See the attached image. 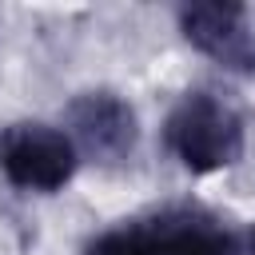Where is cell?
<instances>
[{"label": "cell", "instance_id": "cell-6", "mask_svg": "<svg viewBox=\"0 0 255 255\" xmlns=\"http://www.w3.org/2000/svg\"><path fill=\"white\" fill-rule=\"evenodd\" d=\"M251 255H255V227H251Z\"/></svg>", "mask_w": 255, "mask_h": 255}, {"label": "cell", "instance_id": "cell-3", "mask_svg": "<svg viewBox=\"0 0 255 255\" xmlns=\"http://www.w3.org/2000/svg\"><path fill=\"white\" fill-rule=\"evenodd\" d=\"M80 151L68 131L48 124H12L0 131V171L20 191H60L76 175Z\"/></svg>", "mask_w": 255, "mask_h": 255}, {"label": "cell", "instance_id": "cell-5", "mask_svg": "<svg viewBox=\"0 0 255 255\" xmlns=\"http://www.w3.org/2000/svg\"><path fill=\"white\" fill-rule=\"evenodd\" d=\"M179 28L183 40L211 56L219 68L255 76V20L243 4H183Z\"/></svg>", "mask_w": 255, "mask_h": 255}, {"label": "cell", "instance_id": "cell-2", "mask_svg": "<svg viewBox=\"0 0 255 255\" xmlns=\"http://www.w3.org/2000/svg\"><path fill=\"white\" fill-rule=\"evenodd\" d=\"M163 143L195 175L223 171L243 155V116L215 92H187L163 124Z\"/></svg>", "mask_w": 255, "mask_h": 255}, {"label": "cell", "instance_id": "cell-4", "mask_svg": "<svg viewBox=\"0 0 255 255\" xmlns=\"http://www.w3.org/2000/svg\"><path fill=\"white\" fill-rule=\"evenodd\" d=\"M68 139L76 143V151L100 159V163H120L135 151V139H139V120H135V108L116 96V92H80L68 112Z\"/></svg>", "mask_w": 255, "mask_h": 255}, {"label": "cell", "instance_id": "cell-1", "mask_svg": "<svg viewBox=\"0 0 255 255\" xmlns=\"http://www.w3.org/2000/svg\"><path fill=\"white\" fill-rule=\"evenodd\" d=\"M88 255H243V247L235 231H227L211 211L175 203L104 231L92 239Z\"/></svg>", "mask_w": 255, "mask_h": 255}]
</instances>
